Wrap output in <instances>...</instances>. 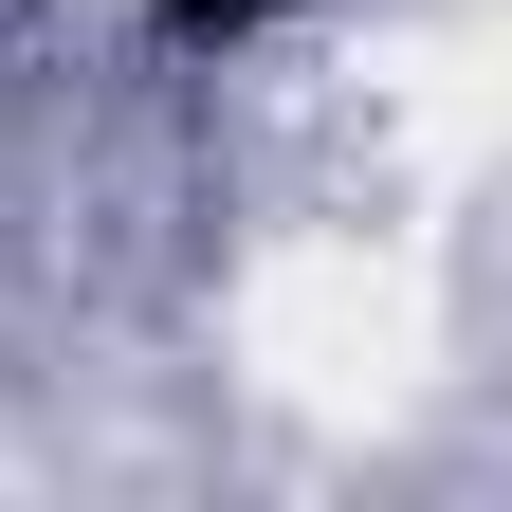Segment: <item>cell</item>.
<instances>
[{
	"label": "cell",
	"mask_w": 512,
	"mask_h": 512,
	"mask_svg": "<svg viewBox=\"0 0 512 512\" xmlns=\"http://www.w3.org/2000/svg\"><path fill=\"white\" fill-rule=\"evenodd\" d=\"M74 19H128V37H256L275 0H74Z\"/></svg>",
	"instance_id": "obj_1"
}]
</instances>
